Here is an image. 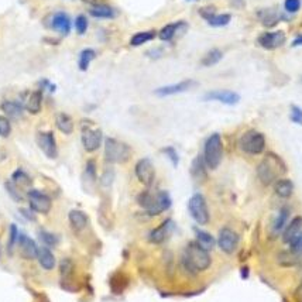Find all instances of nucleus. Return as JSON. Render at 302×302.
I'll return each instance as SVG.
<instances>
[{
	"mask_svg": "<svg viewBox=\"0 0 302 302\" xmlns=\"http://www.w3.org/2000/svg\"><path fill=\"white\" fill-rule=\"evenodd\" d=\"M157 37V31L156 30H148V31H140L133 34L130 38V45L131 47H140L143 44L148 43L151 40H154Z\"/></svg>",
	"mask_w": 302,
	"mask_h": 302,
	"instance_id": "nucleus-31",
	"label": "nucleus"
},
{
	"mask_svg": "<svg viewBox=\"0 0 302 302\" xmlns=\"http://www.w3.org/2000/svg\"><path fill=\"white\" fill-rule=\"evenodd\" d=\"M188 27V24L185 22H175L171 23V24H167L163 29L160 30L159 37L160 40L163 41H171L174 37L177 34H180L182 31H185Z\"/></svg>",
	"mask_w": 302,
	"mask_h": 302,
	"instance_id": "nucleus-20",
	"label": "nucleus"
},
{
	"mask_svg": "<svg viewBox=\"0 0 302 302\" xmlns=\"http://www.w3.org/2000/svg\"><path fill=\"white\" fill-rule=\"evenodd\" d=\"M239 147L246 154L257 156V154H261L266 148V137L257 130H249L240 137Z\"/></svg>",
	"mask_w": 302,
	"mask_h": 302,
	"instance_id": "nucleus-6",
	"label": "nucleus"
},
{
	"mask_svg": "<svg viewBox=\"0 0 302 302\" xmlns=\"http://www.w3.org/2000/svg\"><path fill=\"white\" fill-rule=\"evenodd\" d=\"M95 58H96V51L92 50V48H85V50L81 51L80 57H78V68H80V71H87Z\"/></svg>",
	"mask_w": 302,
	"mask_h": 302,
	"instance_id": "nucleus-32",
	"label": "nucleus"
},
{
	"mask_svg": "<svg viewBox=\"0 0 302 302\" xmlns=\"http://www.w3.org/2000/svg\"><path fill=\"white\" fill-rule=\"evenodd\" d=\"M284 8L288 13H296L301 9V0H285Z\"/></svg>",
	"mask_w": 302,
	"mask_h": 302,
	"instance_id": "nucleus-45",
	"label": "nucleus"
},
{
	"mask_svg": "<svg viewBox=\"0 0 302 302\" xmlns=\"http://www.w3.org/2000/svg\"><path fill=\"white\" fill-rule=\"evenodd\" d=\"M274 191H275V194L278 195L280 198L287 199V198H289V196L292 195V192H294V184H292V181L291 180L280 178V180L274 182Z\"/></svg>",
	"mask_w": 302,
	"mask_h": 302,
	"instance_id": "nucleus-29",
	"label": "nucleus"
},
{
	"mask_svg": "<svg viewBox=\"0 0 302 302\" xmlns=\"http://www.w3.org/2000/svg\"><path fill=\"white\" fill-rule=\"evenodd\" d=\"M27 199H29L30 209L34 213H41L47 215L52 208V201L47 194H44L38 189H31L27 192Z\"/></svg>",
	"mask_w": 302,
	"mask_h": 302,
	"instance_id": "nucleus-9",
	"label": "nucleus"
},
{
	"mask_svg": "<svg viewBox=\"0 0 302 302\" xmlns=\"http://www.w3.org/2000/svg\"><path fill=\"white\" fill-rule=\"evenodd\" d=\"M174 229V222L171 219H167L160 224L159 228H156L154 231L150 233V242L156 243V245H161L163 242H166L167 239L170 238L171 232Z\"/></svg>",
	"mask_w": 302,
	"mask_h": 302,
	"instance_id": "nucleus-18",
	"label": "nucleus"
},
{
	"mask_svg": "<svg viewBox=\"0 0 302 302\" xmlns=\"http://www.w3.org/2000/svg\"><path fill=\"white\" fill-rule=\"evenodd\" d=\"M257 17H259L261 24L266 26V27H274L281 20L280 12L275 10V9H263V10H259Z\"/></svg>",
	"mask_w": 302,
	"mask_h": 302,
	"instance_id": "nucleus-23",
	"label": "nucleus"
},
{
	"mask_svg": "<svg viewBox=\"0 0 302 302\" xmlns=\"http://www.w3.org/2000/svg\"><path fill=\"white\" fill-rule=\"evenodd\" d=\"M43 99L44 95L41 89H37L34 92H31L26 101V105L24 108L27 109V112H30L31 115H37L41 112V108H43Z\"/></svg>",
	"mask_w": 302,
	"mask_h": 302,
	"instance_id": "nucleus-22",
	"label": "nucleus"
},
{
	"mask_svg": "<svg viewBox=\"0 0 302 302\" xmlns=\"http://www.w3.org/2000/svg\"><path fill=\"white\" fill-rule=\"evenodd\" d=\"M203 101H216L233 106L240 102V95L233 91H210L203 96Z\"/></svg>",
	"mask_w": 302,
	"mask_h": 302,
	"instance_id": "nucleus-15",
	"label": "nucleus"
},
{
	"mask_svg": "<svg viewBox=\"0 0 302 302\" xmlns=\"http://www.w3.org/2000/svg\"><path fill=\"white\" fill-rule=\"evenodd\" d=\"M163 153L166 154L168 159L171 160V163H173L174 167H178L180 156H178V153H177V150H175L174 147H166V148H163Z\"/></svg>",
	"mask_w": 302,
	"mask_h": 302,
	"instance_id": "nucleus-44",
	"label": "nucleus"
},
{
	"mask_svg": "<svg viewBox=\"0 0 302 302\" xmlns=\"http://www.w3.org/2000/svg\"><path fill=\"white\" fill-rule=\"evenodd\" d=\"M216 15V8L215 6H203L199 9V16L202 19H205L208 22L210 17H213Z\"/></svg>",
	"mask_w": 302,
	"mask_h": 302,
	"instance_id": "nucleus-47",
	"label": "nucleus"
},
{
	"mask_svg": "<svg viewBox=\"0 0 302 302\" xmlns=\"http://www.w3.org/2000/svg\"><path fill=\"white\" fill-rule=\"evenodd\" d=\"M232 20V16L224 13V15H215L208 20V24L210 27H224L228 26Z\"/></svg>",
	"mask_w": 302,
	"mask_h": 302,
	"instance_id": "nucleus-37",
	"label": "nucleus"
},
{
	"mask_svg": "<svg viewBox=\"0 0 302 302\" xmlns=\"http://www.w3.org/2000/svg\"><path fill=\"white\" fill-rule=\"evenodd\" d=\"M113 178H115V173H113V170H106L105 173H103V175H102V185L103 187H110L112 185V182H113Z\"/></svg>",
	"mask_w": 302,
	"mask_h": 302,
	"instance_id": "nucleus-48",
	"label": "nucleus"
},
{
	"mask_svg": "<svg viewBox=\"0 0 302 302\" xmlns=\"http://www.w3.org/2000/svg\"><path fill=\"white\" fill-rule=\"evenodd\" d=\"M82 2H85L88 5H92V6H96V5H105L108 0H82Z\"/></svg>",
	"mask_w": 302,
	"mask_h": 302,
	"instance_id": "nucleus-49",
	"label": "nucleus"
},
{
	"mask_svg": "<svg viewBox=\"0 0 302 302\" xmlns=\"http://www.w3.org/2000/svg\"><path fill=\"white\" fill-rule=\"evenodd\" d=\"M223 58V52L217 48H212L209 50L201 59V64L203 66H212V65H216L219 61H222Z\"/></svg>",
	"mask_w": 302,
	"mask_h": 302,
	"instance_id": "nucleus-35",
	"label": "nucleus"
},
{
	"mask_svg": "<svg viewBox=\"0 0 302 302\" xmlns=\"http://www.w3.org/2000/svg\"><path fill=\"white\" fill-rule=\"evenodd\" d=\"M131 157V148L129 144L123 143L117 138L108 137L105 140V159L110 164H124Z\"/></svg>",
	"mask_w": 302,
	"mask_h": 302,
	"instance_id": "nucleus-4",
	"label": "nucleus"
},
{
	"mask_svg": "<svg viewBox=\"0 0 302 302\" xmlns=\"http://www.w3.org/2000/svg\"><path fill=\"white\" fill-rule=\"evenodd\" d=\"M68 219H69V224H71V229L75 233H81L82 231H85L89 224V217L88 215L84 212V210H80V209H72L68 215Z\"/></svg>",
	"mask_w": 302,
	"mask_h": 302,
	"instance_id": "nucleus-19",
	"label": "nucleus"
},
{
	"mask_svg": "<svg viewBox=\"0 0 302 302\" xmlns=\"http://www.w3.org/2000/svg\"><path fill=\"white\" fill-rule=\"evenodd\" d=\"M38 238L41 240V243H43L45 247H55L58 243V239L57 236L54 235V233H51V232L47 231H40L38 232Z\"/></svg>",
	"mask_w": 302,
	"mask_h": 302,
	"instance_id": "nucleus-38",
	"label": "nucleus"
},
{
	"mask_svg": "<svg viewBox=\"0 0 302 302\" xmlns=\"http://www.w3.org/2000/svg\"><path fill=\"white\" fill-rule=\"evenodd\" d=\"M295 298H296V301L302 302V281L301 284H299V287L296 288V292H295Z\"/></svg>",
	"mask_w": 302,
	"mask_h": 302,
	"instance_id": "nucleus-50",
	"label": "nucleus"
},
{
	"mask_svg": "<svg viewBox=\"0 0 302 302\" xmlns=\"http://www.w3.org/2000/svg\"><path fill=\"white\" fill-rule=\"evenodd\" d=\"M195 233H196V242H198L203 249H206V250L209 252L210 249L215 247L216 242L210 233H208V232L205 231H201V229H195Z\"/></svg>",
	"mask_w": 302,
	"mask_h": 302,
	"instance_id": "nucleus-34",
	"label": "nucleus"
},
{
	"mask_svg": "<svg viewBox=\"0 0 302 302\" xmlns=\"http://www.w3.org/2000/svg\"><path fill=\"white\" fill-rule=\"evenodd\" d=\"M12 133V124L10 120L5 116H0V137H9Z\"/></svg>",
	"mask_w": 302,
	"mask_h": 302,
	"instance_id": "nucleus-43",
	"label": "nucleus"
},
{
	"mask_svg": "<svg viewBox=\"0 0 302 302\" xmlns=\"http://www.w3.org/2000/svg\"><path fill=\"white\" fill-rule=\"evenodd\" d=\"M302 232V217L301 216H296L294 217L289 224H288L287 228H285V231L282 233V240H284V243H291L292 240H294L299 233Z\"/></svg>",
	"mask_w": 302,
	"mask_h": 302,
	"instance_id": "nucleus-24",
	"label": "nucleus"
},
{
	"mask_svg": "<svg viewBox=\"0 0 302 302\" xmlns=\"http://www.w3.org/2000/svg\"><path fill=\"white\" fill-rule=\"evenodd\" d=\"M301 82H302V78H301Z\"/></svg>",
	"mask_w": 302,
	"mask_h": 302,
	"instance_id": "nucleus-53",
	"label": "nucleus"
},
{
	"mask_svg": "<svg viewBox=\"0 0 302 302\" xmlns=\"http://www.w3.org/2000/svg\"><path fill=\"white\" fill-rule=\"evenodd\" d=\"M137 202L150 216H157L171 208V196L167 191H159L157 194H151L150 191H144L137 196Z\"/></svg>",
	"mask_w": 302,
	"mask_h": 302,
	"instance_id": "nucleus-3",
	"label": "nucleus"
},
{
	"mask_svg": "<svg viewBox=\"0 0 302 302\" xmlns=\"http://www.w3.org/2000/svg\"><path fill=\"white\" fill-rule=\"evenodd\" d=\"M134 174H136L137 180L143 184L144 187L150 188L154 181H156V168L153 166L151 160L141 159L137 161L134 167Z\"/></svg>",
	"mask_w": 302,
	"mask_h": 302,
	"instance_id": "nucleus-10",
	"label": "nucleus"
},
{
	"mask_svg": "<svg viewBox=\"0 0 302 302\" xmlns=\"http://www.w3.org/2000/svg\"><path fill=\"white\" fill-rule=\"evenodd\" d=\"M189 2H196V0H189Z\"/></svg>",
	"mask_w": 302,
	"mask_h": 302,
	"instance_id": "nucleus-52",
	"label": "nucleus"
},
{
	"mask_svg": "<svg viewBox=\"0 0 302 302\" xmlns=\"http://www.w3.org/2000/svg\"><path fill=\"white\" fill-rule=\"evenodd\" d=\"M287 173L285 163L274 153H267L257 167V177L263 185H271Z\"/></svg>",
	"mask_w": 302,
	"mask_h": 302,
	"instance_id": "nucleus-2",
	"label": "nucleus"
},
{
	"mask_svg": "<svg viewBox=\"0 0 302 302\" xmlns=\"http://www.w3.org/2000/svg\"><path fill=\"white\" fill-rule=\"evenodd\" d=\"M291 120L302 126V109L296 105L291 106Z\"/></svg>",
	"mask_w": 302,
	"mask_h": 302,
	"instance_id": "nucleus-46",
	"label": "nucleus"
},
{
	"mask_svg": "<svg viewBox=\"0 0 302 302\" xmlns=\"http://www.w3.org/2000/svg\"><path fill=\"white\" fill-rule=\"evenodd\" d=\"M206 168H208V167L205 164L202 156H198V157L192 161V164H191V175H192L195 182L202 184V182L206 181V178H208V171H206Z\"/></svg>",
	"mask_w": 302,
	"mask_h": 302,
	"instance_id": "nucleus-21",
	"label": "nucleus"
},
{
	"mask_svg": "<svg viewBox=\"0 0 302 302\" xmlns=\"http://www.w3.org/2000/svg\"><path fill=\"white\" fill-rule=\"evenodd\" d=\"M188 210L198 224H206L209 222V209L206 199L202 194H195L188 202Z\"/></svg>",
	"mask_w": 302,
	"mask_h": 302,
	"instance_id": "nucleus-8",
	"label": "nucleus"
},
{
	"mask_svg": "<svg viewBox=\"0 0 302 302\" xmlns=\"http://www.w3.org/2000/svg\"><path fill=\"white\" fill-rule=\"evenodd\" d=\"M55 124H57V129L64 133V134H72L73 129H75V124L73 120L69 115H66L64 112H59L55 116Z\"/></svg>",
	"mask_w": 302,
	"mask_h": 302,
	"instance_id": "nucleus-27",
	"label": "nucleus"
},
{
	"mask_svg": "<svg viewBox=\"0 0 302 302\" xmlns=\"http://www.w3.org/2000/svg\"><path fill=\"white\" fill-rule=\"evenodd\" d=\"M38 263H40V266L43 267L44 270H47V271H51V270H54L55 268V264H57V261H55V257H54V254L51 252L50 247H40V250H38Z\"/></svg>",
	"mask_w": 302,
	"mask_h": 302,
	"instance_id": "nucleus-26",
	"label": "nucleus"
},
{
	"mask_svg": "<svg viewBox=\"0 0 302 302\" xmlns=\"http://www.w3.org/2000/svg\"><path fill=\"white\" fill-rule=\"evenodd\" d=\"M12 182L16 184L20 189H22V188H29L33 185L31 177H30L29 174L26 173L24 170H22V168L16 170L15 173H13V175H12Z\"/></svg>",
	"mask_w": 302,
	"mask_h": 302,
	"instance_id": "nucleus-33",
	"label": "nucleus"
},
{
	"mask_svg": "<svg viewBox=\"0 0 302 302\" xmlns=\"http://www.w3.org/2000/svg\"><path fill=\"white\" fill-rule=\"evenodd\" d=\"M289 247H291V252L294 253L295 256L302 259V232L289 243Z\"/></svg>",
	"mask_w": 302,
	"mask_h": 302,
	"instance_id": "nucleus-42",
	"label": "nucleus"
},
{
	"mask_svg": "<svg viewBox=\"0 0 302 302\" xmlns=\"http://www.w3.org/2000/svg\"><path fill=\"white\" fill-rule=\"evenodd\" d=\"M299 45H302V36L296 37L292 41V47H299Z\"/></svg>",
	"mask_w": 302,
	"mask_h": 302,
	"instance_id": "nucleus-51",
	"label": "nucleus"
},
{
	"mask_svg": "<svg viewBox=\"0 0 302 302\" xmlns=\"http://www.w3.org/2000/svg\"><path fill=\"white\" fill-rule=\"evenodd\" d=\"M81 140H82V145L88 153H94L99 147H101L102 140H103V133L101 129L94 127V123L84 120L82 126H81Z\"/></svg>",
	"mask_w": 302,
	"mask_h": 302,
	"instance_id": "nucleus-7",
	"label": "nucleus"
},
{
	"mask_svg": "<svg viewBox=\"0 0 302 302\" xmlns=\"http://www.w3.org/2000/svg\"><path fill=\"white\" fill-rule=\"evenodd\" d=\"M88 26H89V23H88L87 16L80 15L75 19V30H77V33H78L80 36H84V34L87 33Z\"/></svg>",
	"mask_w": 302,
	"mask_h": 302,
	"instance_id": "nucleus-41",
	"label": "nucleus"
},
{
	"mask_svg": "<svg viewBox=\"0 0 302 302\" xmlns=\"http://www.w3.org/2000/svg\"><path fill=\"white\" fill-rule=\"evenodd\" d=\"M89 15L96 19H115L117 16V12L109 5H96L89 9Z\"/></svg>",
	"mask_w": 302,
	"mask_h": 302,
	"instance_id": "nucleus-28",
	"label": "nucleus"
},
{
	"mask_svg": "<svg viewBox=\"0 0 302 302\" xmlns=\"http://www.w3.org/2000/svg\"><path fill=\"white\" fill-rule=\"evenodd\" d=\"M19 249L23 259L34 260L38 257V250L40 247L36 245V242L27 235H20L19 236Z\"/></svg>",
	"mask_w": 302,
	"mask_h": 302,
	"instance_id": "nucleus-16",
	"label": "nucleus"
},
{
	"mask_svg": "<svg viewBox=\"0 0 302 302\" xmlns=\"http://www.w3.org/2000/svg\"><path fill=\"white\" fill-rule=\"evenodd\" d=\"M2 110L5 112V115L8 119H20L23 116V112H24V106H23L20 102H16V101H5L2 103Z\"/></svg>",
	"mask_w": 302,
	"mask_h": 302,
	"instance_id": "nucleus-25",
	"label": "nucleus"
},
{
	"mask_svg": "<svg viewBox=\"0 0 302 302\" xmlns=\"http://www.w3.org/2000/svg\"><path fill=\"white\" fill-rule=\"evenodd\" d=\"M19 236H20V233H19L17 226H16L15 223H13V224H10V235H9V243H8L9 254H12V253H13L15 246L19 243Z\"/></svg>",
	"mask_w": 302,
	"mask_h": 302,
	"instance_id": "nucleus-39",
	"label": "nucleus"
},
{
	"mask_svg": "<svg viewBox=\"0 0 302 302\" xmlns=\"http://www.w3.org/2000/svg\"><path fill=\"white\" fill-rule=\"evenodd\" d=\"M37 144L47 159L55 160L58 157V145L52 131H40L37 134Z\"/></svg>",
	"mask_w": 302,
	"mask_h": 302,
	"instance_id": "nucleus-11",
	"label": "nucleus"
},
{
	"mask_svg": "<svg viewBox=\"0 0 302 302\" xmlns=\"http://www.w3.org/2000/svg\"><path fill=\"white\" fill-rule=\"evenodd\" d=\"M96 164H95L94 160H89L87 163V167H85V173H84V177H82V184H84V188L85 189H89V188H94L95 184H96Z\"/></svg>",
	"mask_w": 302,
	"mask_h": 302,
	"instance_id": "nucleus-30",
	"label": "nucleus"
},
{
	"mask_svg": "<svg viewBox=\"0 0 302 302\" xmlns=\"http://www.w3.org/2000/svg\"><path fill=\"white\" fill-rule=\"evenodd\" d=\"M198 87V82L194 80H185L181 81L178 84H173V85H166V87L157 88L154 91V94L160 96V98H166V96H173V95L184 94L187 91H191L192 88Z\"/></svg>",
	"mask_w": 302,
	"mask_h": 302,
	"instance_id": "nucleus-13",
	"label": "nucleus"
},
{
	"mask_svg": "<svg viewBox=\"0 0 302 302\" xmlns=\"http://www.w3.org/2000/svg\"><path fill=\"white\" fill-rule=\"evenodd\" d=\"M217 245L220 247V250L226 254H233L236 252L239 246V236L235 231H232L231 228H223L219 232V239H217Z\"/></svg>",
	"mask_w": 302,
	"mask_h": 302,
	"instance_id": "nucleus-12",
	"label": "nucleus"
},
{
	"mask_svg": "<svg viewBox=\"0 0 302 302\" xmlns=\"http://www.w3.org/2000/svg\"><path fill=\"white\" fill-rule=\"evenodd\" d=\"M51 29L58 31L62 36H68L71 33V19L65 12H57L51 16Z\"/></svg>",
	"mask_w": 302,
	"mask_h": 302,
	"instance_id": "nucleus-17",
	"label": "nucleus"
},
{
	"mask_svg": "<svg viewBox=\"0 0 302 302\" xmlns=\"http://www.w3.org/2000/svg\"><path fill=\"white\" fill-rule=\"evenodd\" d=\"M285 33L284 31H273V33H263L257 38V43L264 50H275L285 44Z\"/></svg>",
	"mask_w": 302,
	"mask_h": 302,
	"instance_id": "nucleus-14",
	"label": "nucleus"
},
{
	"mask_svg": "<svg viewBox=\"0 0 302 302\" xmlns=\"http://www.w3.org/2000/svg\"><path fill=\"white\" fill-rule=\"evenodd\" d=\"M288 217H289V210H288V208L281 209L273 223L274 233H280V232L284 229V226H285L288 222Z\"/></svg>",
	"mask_w": 302,
	"mask_h": 302,
	"instance_id": "nucleus-36",
	"label": "nucleus"
},
{
	"mask_svg": "<svg viewBox=\"0 0 302 302\" xmlns=\"http://www.w3.org/2000/svg\"><path fill=\"white\" fill-rule=\"evenodd\" d=\"M202 157L209 170H216L219 167L223 157V143L219 133H213L206 138Z\"/></svg>",
	"mask_w": 302,
	"mask_h": 302,
	"instance_id": "nucleus-5",
	"label": "nucleus"
},
{
	"mask_svg": "<svg viewBox=\"0 0 302 302\" xmlns=\"http://www.w3.org/2000/svg\"><path fill=\"white\" fill-rule=\"evenodd\" d=\"M5 187L8 189L9 195L15 199L16 202H22L23 201V194L20 192V188L17 187L16 184H13L12 181H8L6 184H5Z\"/></svg>",
	"mask_w": 302,
	"mask_h": 302,
	"instance_id": "nucleus-40",
	"label": "nucleus"
},
{
	"mask_svg": "<svg viewBox=\"0 0 302 302\" xmlns=\"http://www.w3.org/2000/svg\"><path fill=\"white\" fill-rule=\"evenodd\" d=\"M212 264V259L209 252L203 249L198 242L188 243L185 250L182 253V266L187 268L189 273H199L208 270Z\"/></svg>",
	"mask_w": 302,
	"mask_h": 302,
	"instance_id": "nucleus-1",
	"label": "nucleus"
}]
</instances>
